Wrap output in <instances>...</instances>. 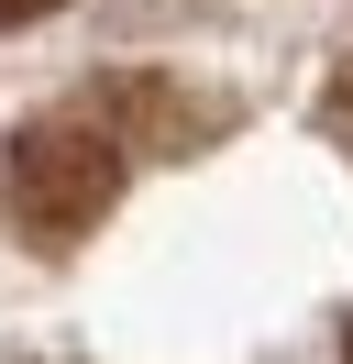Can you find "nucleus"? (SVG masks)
<instances>
[{
  "label": "nucleus",
  "instance_id": "obj_5",
  "mask_svg": "<svg viewBox=\"0 0 353 364\" xmlns=\"http://www.w3.org/2000/svg\"><path fill=\"white\" fill-rule=\"evenodd\" d=\"M342 364H353V331H342Z\"/></svg>",
  "mask_w": 353,
  "mask_h": 364
},
{
  "label": "nucleus",
  "instance_id": "obj_4",
  "mask_svg": "<svg viewBox=\"0 0 353 364\" xmlns=\"http://www.w3.org/2000/svg\"><path fill=\"white\" fill-rule=\"evenodd\" d=\"M44 11H56V0H0V33H11V23H44Z\"/></svg>",
  "mask_w": 353,
  "mask_h": 364
},
{
  "label": "nucleus",
  "instance_id": "obj_2",
  "mask_svg": "<svg viewBox=\"0 0 353 364\" xmlns=\"http://www.w3.org/2000/svg\"><path fill=\"white\" fill-rule=\"evenodd\" d=\"M100 111H110V133H122L132 155H176V144L210 133V111H199V100H176L166 77H122V89H100Z\"/></svg>",
  "mask_w": 353,
  "mask_h": 364
},
{
  "label": "nucleus",
  "instance_id": "obj_1",
  "mask_svg": "<svg viewBox=\"0 0 353 364\" xmlns=\"http://www.w3.org/2000/svg\"><path fill=\"white\" fill-rule=\"evenodd\" d=\"M122 155H132V144L110 133L100 111H44V122H22L11 155H0V210H11V232L44 243V254L88 243V232L110 221V199H122Z\"/></svg>",
  "mask_w": 353,
  "mask_h": 364
},
{
  "label": "nucleus",
  "instance_id": "obj_3",
  "mask_svg": "<svg viewBox=\"0 0 353 364\" xmlns=\"http://www.w3.org/2000/svg\"><path fill=\"white\" fill-rule=\"evenodd\" d=\"M320 122H331V144H342V155H353V67L331 77V100H320Z\"/></svg>",
  "mask_w": 353,
  "mask_h": 364
}]
</instances>
